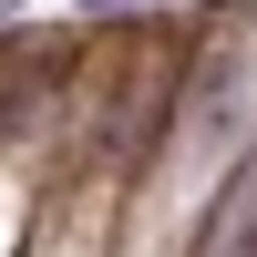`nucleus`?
I'll return each instance as SVG.
<instances>
[{"mask_svg":"<svg viewBox=\"0 0 257 257\" xmlns=\"http://www.w3.org/2000/svg\"><path fill=\"white\" fill-rule=\"evenodd\" d=\"M72 11H134V0H72Z\"/></svg>","mask_w":257,"mask_h":257,"instance_id":"obj_2","label":"nucleus"},{"mask_svg":"<svg viewBox=\"0 0 257 257\" xmlns=\"http://www.w3.org/2000/svg\"><path fill=\"white\" fill-rule=\"evenodd\" d=\"M216 257H257V165L226 185V216H216Z\"/></svg>","mask_w":257,"mask_h":257,"instance_id":"obj_1","label":"nucleus"}]
</instances>
